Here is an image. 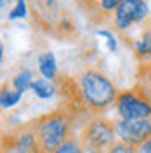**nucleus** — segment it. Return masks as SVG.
I'll list each match as a JSON object with an SVG mask.
<instances>
[{
  "label": "nucleus",
  "mask_w": 151,
  "mask_h": 153,
  "mask_svg": "<svg viewBox=\"0 0 151 153\" xmlns=\"http://www.w3.org/2000/svg\"><path fill=\"white\" fill-rule=\"evenodd\" d=\"M115 122H110L106 118H94L84 127L80 143L82 146H87L90 152H108L115 144Z\"/></svg>",
  "instance_id": "4"
},
{
  "label": "nucleus",
  "mask_w": 151,
  "mask_h": 153,
  "mask_svg": "<svg viewBox=\"0 0 151 153\" xmlns=\"http://www.w3.org/2000/svg\"><path fill=\"white\" fill-rule=\"evenodd\" d=\"M116 113L120 120H150L151 118V94L146 87H134L118 92Z\"/></svg>",
  "instance_id": "3"
},
{
  "label": "nucleus",
  "mask_w": 151,
  "mask_h": 153,
  "mask_svg": "<svg viewBox=\"0 0 151 153\" xmlns=\"http://www.w3.org/2000/svg\"><path fill=\"white\" fill-rule=\"evenodd\" d=\"M115 131L122 143L139 148L151 137V120H116Z\"/></svg>",
  "instance_id": "6"
},
{
  "label": "nucleus",
  "mask_w": 151,
  "mask_h": 153,
  "mask_svg": "<svg viewBox=\"0 0 151 153\" xmlns=\"http://www.w3.org/2000/svg\"><path fill=\"white\" fill-rule=\"evenodd\" d=\"M24 16H26V4L24 2H18L16 9L10 10L9 19H19V18H24Z\"/></svg>",
  "instance_id": "15"
},
{
  "label": "nucleus",
  "mask_w": 151,
  "mask_h": 153,
  "mask_svg": "<svg viewBox=\"0 0 151 153\" xmlns=\"http://www.w3.org/2000/svg\"><path fill=\"white\" fill-rule=\"evenodd\" d=\"M2 153H45L38 141L35 124L30 122L4 136Z\"/></svg>",
  "instance_id": "5"
},
{
  "label": "nucleus",
  "mask_w": 151,
  "mask_h": 153,
  "mask_svg": "<svg viewBox=\"0 0 151 153\" xmlns=\"http://www.w3.org/2000/svg\"><path fill=\"white\" fill-rule=\"evenodd\" d=\"M99 5H101V9L103 10H116L118 9V5H120V0H103V2H99Z\"/></svg>",
  "instance_id": "17"
},
{
  "label": "nucleus",
  "mask_w": 151,
  "mask_h": 153,
  "mask_svg": "<svg viewBox=\"0 0 151 153\" xmlns=\"http://www.w3.org/2000/svg\"><path fill=\"white\" fill-rule=\"evenodd\" d=\"M31 89L35 91V94H37L40 99H49V97H52L54 92H56V87L52 85L49 80H45V78L35 80L33 85H31Z\"/></svg>",
  "instance_id": "11"
},
{
  "label": "nucleus",
  "mask_w": 151,
  "mask_h": 153,
  "mask_svg": "<svg viewBox=\"0 0 151 153\" xmlns=\"http://www.w3.org/2000/svg\"><path fill=\"white\" fill-rule=\"evenodd\" d=\"M150 14L148 4L141 0H120L118 9L115 10V28L127 30L134 23H139Z\"/></svg>",
  "instance_id": "7"
},
{
  "label": "nucleus",
  "mask_w": 151,
  "mask_h": 153,
  "mask_svg": "<svg viewBox=\"0 0 151 153\" xmlns=\"http://www.w3.org/2000/svg\"><path fill=\"white\" fill-rule=\"evenodd\" d=\"M33 71H30V70H23V71H19L18 75L14 76V80H12V85H14V91H18V92H24V91H28L31 89L33 85Z\"/></svg>",
  "instance_id": "10"
},
{
  "label": "nucleus",
  "mask_w": 151,
  "mask_h": 153,
  "mask_svg": "<svg viewBox=\"0 0 151 153\" xmlns=\"http://www.w3.org/2000/svg\"><path fill=\"white\" fill-rule=\"evenodd\" d=\"M78 94L87 110L103 113L116 103L118 91L101 70L89 68L78 76Z\"/></svg>",
  "instance_id": "1"
},
{
  "label": "nucleus",
  "mask_w": 151,
  "mask_h": 153,
  "mask_svg": "<svg viewBox=\"0 0 151 153\" xmlns=\"http://www.w3.org/2000/svg\"><path fill=\"white\" fill-rule=\"evenodd\" d=\"M134 52L139 59L151 57V30H146L142 33V37L134 44Z\"/></svg>",
  "instance_id": "9"
},
{
  "label": "nucleus",
  "mask_w": 151,
  "mask_h": 153,
  "mask_svg": "<svg viewBox=\"0 0 151 153\" xmlns=\"http://www.w3.org/2000/svg\"><path fill=\"white\" fill-rule=\"evenodd\" d=\"M54 153H84V150H82V143L76 137H71L68 143H64L61 148H57Z\"/></svg>",
  "instance_id": "13"
},
{
  "label": "nucleus",
  "mask_w": 151,
  "mask_h": 153,
  "mask_svg": "<svg viewBox=\"0 0 151 153\" xmlns=\"http://www.w3.org/2000/svg\"><path fill=\"white\" fill-rule=\"evenodd\" d=\"M99 35H103V37L108 38V47H110V51H115L116 49V40H115V37L110 31H99Z\"/></svg>",
  "instance_id": "18"
},
{
  "label": "nucleus",
  "mask_w": 151,
  "mask_h": 153,
  "mask_svg": "<svg viewBox=\"0 0 151 153\" xmlns=\"http://www.w3.org/2000/svg\"><path fill=\"white\" fill-rule=\"evenodd\" d=\"M139 78H144V80H146V84L151 85V63L142 65L141 71H139Z\"/></svg>",
  "instance_id": "16"
},
{
  "label": "nucleus",
  "mask_w": 151,
  "mask_h": 153,
  "mask_svg": "<svg viewBox=\"0 0 151 153\" xmlns=\"http://www.w3.org/2000/svg\"><path fill=\"white\" fill-rule=\"evenodd\" d=\"M137 153H151V137L137 148Z\"/></svg>",
  "instance_id": "19"
},
{
  "label": "nucleus",
  "mask_w": 151,
  "mask_h": 153,
  "mask_svg": "<svg viewBox=\"0 0 151 153\" xmlns=\"http://www.w3.org/2000/svg\"><path fill=\"white\" fill-rule=\"evenodd\" d=\"M38 70L40 73L45 76V80H52L57 75V65H56V57L52 52H44L38 56Z\"/></svg>",
  "instance_id": "8"
},
{
  "label": "nucleus",
  "mask_w": 151,
  "mask_h": 153,
  "mask_svg": "<svg viewBox=\"0 0 151 153\" xmlns=\"http://www.w3.org/2000/svg\"><path fill=\"white\" fill-rule=\"evenodd\" d=\"M21 92L18 91H10L7 87H4V91H2V94H0V105L4 106V108H10V106L18 105V101L21 99Z\"/></svg>",
  "instance_id": "12"
},
{
  "label": "nucleus",
  "mask_w": 151,
  "mask_h": 153,
  "mask_svg": "<svg viewBox=\"0 0 151 153\" xmlns=\"http://www.w3.org/2000/svg\"><path fill=\"white\" fill-rule=\"evenodd\" d=\"M33 124L45 153H54L71 139V117L66 110H54L33 120Z\"/></svg>",
  "instance_id": "2"
},
{
  "label": "nucleus",
  "mask_w": 151,
  "mask_h": 153,
  "mask_svg": "<svg viewBox=\"0 0 151 153\" xmlns=\"http://www.w3.org/2000/svg\"><path fill=\"white\" fill-rule=\"evenodd\" d=\"M106 153H137V148H132V146H129V144L118 141V143H115Z\"/></svg>",
  "instance_id": "14"
}]
</instances>
